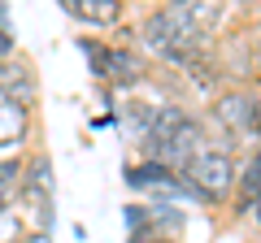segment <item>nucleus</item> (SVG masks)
Segmentation results:
<instances>
[{
    "instance_id": "10",
    "label": "nucleus",
    "mask_w": 261,
    "mask_h": 243,
    "mask_svg": "<svg viewBox=\"0 0 261 243\" xmlns=\"http://www.w3.org/2000/svg\"><path fill=\"white\" fill-rule=\"evenodd\" d=\"M18 243H53V234H39V230H27Z\"/></svg>"
},
{
    "instance_id": "11",
    "label": "nucleus",
    "mask_w": 261,
    "mask_h": 243,
    "mask_svg": "<svg viewBox=\"0 0 261 243\" xmlns=\"http://www.w3.org/2000/svg\"><path fill=\"white\" fill-rule=\"evenodd\" d=\"M126 243H174V239H152V234H126Z\"/></svg>"
},
{
    "instance_id": "1",
    "label": "nucleus",
    "mask_w": 261,
    "mask_h": 243,
    "mask_svg": "<svg viewBox=\"0 0 261 243\" xmlns=\"http://www.w3.org/2000/svg\"><path fill=\"white\" fill-rule=\"evenodd\" d=\"M205 122H209V135H214V148L240 152L244 143L261 139V96L252 87H226L222 96L209 100Z\"/></svg>"
},
{
    "instance_id": "9",
    "label": "nucleus",
    "mask_w": 261,
    "mask_h": 243,
    "mask_svg": "<svg viewBox=\"0 0 261 243\" xmlns=\"http://www.w3.org/2000/svg\"><path fill=\"white\" fill-rule=\"evenodd\" d=\"M109 126H118V113H96L92 117V131H109Z\"/></svg>"
},
{
    "instance_id": "7",
    "label": "nucleus",
    "mask_w": 261,
    "mask_h": 243,
    "mask_svg": "<svg viewBox=\"0 0 261 243\" xmlns=\"http://www.w3.org/2000/svg\"><path fill=\"white\" fill-rule=\"evenodd\" d=\"M27 230H31V226H27V217H22L13 204H9V208H0V243H18Z\"/></svg>"
},
{
    "instance_id": "2",
    "label": "nucleus",
    "mask_w": 261,
    "mask_h": 243,
    "mask_svg": "<svg viewBox=\"0 0 261 243\" xmlns=\"http://www.w3.org/2000/svg\"><path fill=\"white\" fill-rule=\"evenodd\" d=\"M192 178V187L205 196V208H231L235 187H240V157L222 148H209L183 169Z\"/></svg>"
},
{
    "instance_id": "12",
    "label": "nucleus",
    "mask_w": 261,
    "mask_h": 243,
    "mask_svg": "<svg viewBox=\"0 0 261 243\" xmlns=\"http://www.w3.org/2000/svg\"><path fill=\"white\" fill-rule=\"evenodd\" d=\"M252 18H257V22H261V9H252Z\"/></svg>"
},
{
    "instance_id": "4",
    "label": "nucleus",
    "mask_w": 261,
    "mask_h": 243,
    "mask_svg": "<svg viewBox=\"0 0 261 243\" xmlns=\"http://www.w3.org/2000/svg\"><path fill=\"white\" fill-rule=\"evenodd\" d=\"M0 96L22 109L39 100V78H35V66L22 61V56H9V61H0Z\"/></svg>"
},
{
    "instance_id": "6",
    "label": "nucleus",
    "mask_w": 261,
    "mask_h": 243,
    "mask_svg": "<svg viewBox=\"0 0 261 243\" xmlns=\"http://www.w3.org/2000/svg\"><path fill=\"white\" fill-rule=\"evenodd\" d=\"M22 174H27V157H0V208H9L18 200Z\"/></svg>"
},
{
    "instance_id": "3",
    "label": "nucleus",
    "mask_w": 261,
    "mask_h": 243,
    "mask_svg": "<svg viewBox=\"0 0 261 243\" xmlns=\"http://www.w3.org/2000/svg\"><path fill=\"white\" fill-rule=\"evenodd\" d=\"M61 13L87 31H118L126 26V0H61Z\"/></svg>"
},
{
    "instance_id": "5",
    "label": "nucleus",
    "mask_w": 261,
    "mask_h": 243,
    "mask_svg": "<svg viewBox=\"0 0 261 243\" xmlns=\"http://www.w3.org/2000/svg\"><path fill=\"white\" fill-rule=\"evenodd\" d=\"M74 48L83 52L92 83H96V87H109V48H113V44H109V39H96V35H79Z\"/></svg>"
},
{
    "instance_id": "8",
    "label": "nucleus",
    "mask_w": 261,
    "mask_h": 243,
    "mask_svg": "<svg viewBox=\"0 0 261 243\" xmlns=\"http://www.w3.org/2000/svg\"><path fill=\"white\" fill-rule=\"evenodd\" d=\"M122 226L126 234H148V200H130L122 208Z\"/></svg>"
}]
</instances>
